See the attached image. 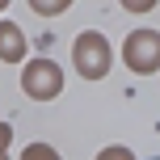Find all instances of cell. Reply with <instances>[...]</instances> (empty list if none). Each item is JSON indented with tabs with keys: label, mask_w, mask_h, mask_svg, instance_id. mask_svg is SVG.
<instances>
[{
	"label": "cell",
	"mask_w": 160,
	"mask_h": 160,
	"mask_svg": "<svg viewBox=\"0 0 160 160\" xmlns=\"http://www.w3.org/2000/svg\"><path fill=\"white\" fill-rule=\"evenodd\" d=\"M72 59H76L80 76L101 80V76H105V68H110V42H105L101 34H80L76 47H72Z\"/></svg>",
	"instance_id": "obj_1"
},
{
	"label": "cell",
	"mask_w": 160,
	"mask_h": 160,
	"mask_svg": "<svg viewBox=\"0 0 160 160\" xmlns=\"http://www.w3.org/2000/svg\"><path fill=\"white\" fill-rule=\"evenodd\" d=\"M122 59H127L131 72H156L160 68V34L156 30H135L122 47Z\"/></svg>",
	"instance_id": "obj_2"
},
{
	"label": "cell",
	"mask_w": 160,
	"mask_h": 160,
	"mask_svg": "<svg viewBox=\"0 0 160 160\" xmlns=\"http://www.w3.org/2000/svg\"><path fill=\"white\" fill-rule=\"evenodd\" d=\"M21 84H25V93H30V97L47 101V97H55L59 88H63V76H59V68L51 63V59H34V63L25 68Z\"/></svg>",
	"instance_id": "obj_3"
},
{
	"label": "cell",
	"mask_w": 160,
	"mask_h": 160,
	"mask_svg": "<svg viewBox=\"0 0 160 160\" xmlns=\"http://www.w3.org/2000/svg\"><path fill=\"white\" fill-rule=\"evenodd\" d=\"M21 55H25V38H21V30H17L13 21H0V59H4V63H17Z\"/></svg>",
	"instance_id": "obj_4"
},
{
	"label": "cell",
	"mask_w": 160,
	"mask_h": 160,
	"mask_svg": "<svg viewBox=\"0 0 160 160\" xmlns=\"http://www.w3.org/2000/svg\"><path fill=\"white\" fill-rule=\"evenodd\" d=\"M21 160H59V152H55V148H47V143H34V148H25Z\"/></svg>",
	"instance_id": "obj_5"
},
{
	"label": "cell",
	"mask_w": 160,
	"mask_h": 160,
	"mask_svg": "<svg viewBox=\"0 0 160 160\" xmlns=\"http://www.w3.org/2000/svg\"><path fill=\"white\" fill-rule=\"evenodd\" d=\"M30 4H34V13H47L51 17V13H63L72 0H30Z\"/></svg>",
	"instance_id": "obj_6"
},
{
	"label": "cell",
	"mask_w": 160,
	"mask_h": 160,
	"mask_svg": "<svg viewBox=\"0 0 160 160\" xmlns=\"http://www.w3.org/2000/svg\"><path fill=\"white\" fill-rule=\"evenodd\" d=\"M97 160H131V152H127V148H105Z\"/></svg>",
	"instance_id": "obj_7"
},
{
	"label": "cell",
	"mask_w": 160,
	"mask_h": 160,
	"mask_svg": "<svg viewBox=\"0 0 160 160\" xmlns=\"http://www.w3.org/2000/svg\"><path fill=\"white\" fill-rule=\"evenodd\" d=\"M122 4H127V8H131V13H143V8H152V4H156V0H122Z\"/></svg>",
	"instance_id": "obj_8"
},
{
	"label": "cell",
	"mask_w": 160,
	"mask_h": 160,
	"mask_svg": "<svg viewBox=\"0 0 160 160\" xmlns=\"http://www.w3.org/2000/svg\"><path fill=\"white\" fill-rule=\"evenodd\" d=\"M4 143H8V127H0V152H4ZM4 160V156H0Z\"/></svg>",
	"instance_id": "obj_9"
},
{
	"label": "cell",
	"mask_w": 160,
	"mask_h": 160,
	"mask_svg": "<svg viewBox=\"0 0 160 160\" xmlns=\"http://www.w3.org/2000/svg\"><path fill=\"white\" fill-rule=\"evenodd\" d=\"M0 8H4V0H0Z\"/></svg>",
	"instance_id": "obj_10"
},
{
	"label": "cell",
	"mask_w": 160,
	"mask_h": 160,
	"mask_svg": "<svg viewBox=\"0 0 160 160\" xmlns=\"http://www.w3.org/2000/svg\"><path fill=\"white\" fill-rule=\"evenodd\" d=\"M156 160H160V156H156Z\"/></svg>",
	"instance_id": "obj_11"
}]
</instances>
